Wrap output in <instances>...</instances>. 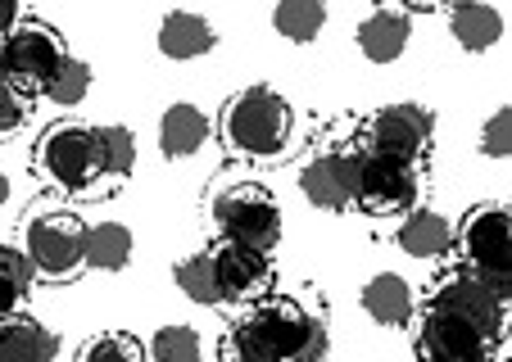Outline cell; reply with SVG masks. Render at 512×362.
<instances>
[{"instance_id": "603a6c76", "label": "cell", "mask_w": 512, "mask_h": 362, "mask_svg": "<svg viewBox=\"0 0 512 362\" xmlns=\"http://www.w3.org/2000/svg\"><path fill=\"white\" fill-rule=\"evenodd\" d=\"M96 159H100V177L118 181L136 168V136L123 123L96 127Z\"/></svg>"}, {"instance_id": "f546056e", "label": "cell", "mask_w": 512, "mask_h": 362, "mask_svg": "<svg viewBox=\"0 0 512 362\" xmlns=\"http://www.w3.org/2000/svg\"><path fill=\"white\" fill-rule=\"evenodd\" d=\"M28 123V96H19L10 82H0V136L23 132Z\"/></svg>"}, {"instance_id": "4fadbf2b", "label": "cell", "mask_w": 512, "mask_h": 362, "mask_svg": "<svg viewBox=\"0 0 512 362\" xmlns=\"http://www.w3.org/2000/svg\"><path fill=\"white\" fill-rule=\"evenodd\" d=\"M300 191L313 209L345 213L349 209V150L313 154V159L300 168Z\"/></svg>"}, {"instance_id": "ffe728a7", "label": "cell", "mask_w": 512, "mask_h": 362, "mask_svg": "<svg viewBox=\"0 0 512 362\" xmlns=\"http://www.w3.org/2000/svg\"><path fill=\"white\" fill-rule=\"evenodd\" d=\"M449 32H454V41L463 50L485 55V50H494L503 37V14L494 10V5H454V10H449Z\"/></svg>"}, {"instance_id": "cb8c5ba5", "label": "cell", "mask_w": 512, "mask_h": 362, "mask_svg": "<svg viewBox=\"0 0 512 362\" xmlns=\"http://www.w3.org/2000/svg\"><path fill=\"white\" fill-rule=\"evenodd\" d=\"M32 286H37V277H32L23 249L0 245V317L19 313V304L32 295Z\"/></svg>"}, {"instance_id": "277c9868", "label": "cell", "mask_w": 512, "mask_h": 362, "mask_svg": "<svg viewBox=\"0 0 512 362\" xmlns=\"http://www.w3.org/2000/svg\"><path fill=\"white\" fill-rule=\"evenodd\" d=\"M87 222L68 209H41L23 222V258L32 277L41 281H73L87 272Z\"/></svg>"}, {"instance_id": "9a60e30c", "label": "cell", "mask_w": 512, "mask_h": 362, "mask_svg": "<svg viewBox=\"0 0 512 362\" xmlns=\"http://www.w3.org/2000/svg\"><path fill=\"white\" fill-rule=\"evenodd\" d=\"M363 299V313L372 317L377 326H408L417 317V299H413V286H408L399 272H377L368 286L358 290Z\"/></svg>"}, {"instance_id": "7402d4cb", "label": "cell", "mask_w": 512, "mask_h": 362, "mask_svg": "<svg viewBox=\"0 0 512 362\" xmlns=\"http://www.w3.org/2000/svg\"><path fill=\"white\" fill-rule=\"evenodd\" d=\"M272 28L286 41H295V46H309L327 28V5H318V0H281L272 10Z\"/></svg>"}, {"instance_id": "30bf717a", "label": "cell", "mask_w": 512, "mask_h": 362, "mask_svg": "<svg viewBox=\"0 0 512 362\" xmlns=\"http://www.w3.org/2000/svg\"><path fill=\"white\" fill-rule=\"evenodd\" d=\"M431 136L435 123L422 105H381L368 123L358 127V154L372 159H395V163H413L422 168V159L431 154Z\"/></svg>"}, {"instance_id": "3957f363", "label": "cell", "mask_w": 512, "mask_h": 362, "mask_svg": "<svg viewBox=\"0 0 512 362\" xmlns=\"http://www.w3.org/2000/svg\"><path fill=\"white\" fill-rule=\"evenodd\" d=\"M454 249L472 277H481L494 295L512 290V218L508 204H476L454 227Z\"/></svg>"}, {"instance_id": "ac0fdd59", "label": "cell", "mask_w": 512, "mask_h": 362, "mask_svg": "<svg viewBox=\"0 0 512 362\" xmlns=\"http://www.w3.org/2000/svg\"><path fill=\"white\" fill-rule=\"evenodd\" d=\"M209 114H204L200 105H168L164 118H159V150H164V159H191V154H200L204 145H209Z\"/></svg>"}, {"instance_id": "7c38bea8", "label": "cell", "mask_w": 512, "mask_h": 362, "mask_svg": "<svg viewBox=\"0 0 512 362\" xmlns=\"http://www.w3.org/2000/svg\"><path fill=\"white\" fill-rule=\"evenodd\" d=\"M426 304L449 308V313L467 317V322L485 326V331H494V335H503V326H508V299L494 295V290L485 286L481 277H472L467 267L440 272V277L431 281V290H426Z\"/></svg>"}, {"instance_id": "7a4b0ae2", "label": "cell", "mask_w": 512, "mask_h": 362, "mask_svg": "<svg viewBox=\"0 0 512 362\" xmlns=\"http://www.w3.org/2000/svg\"><path fill=\"white\" fill-rule=\"evenodd\" d=\"M223 145L241 159H277L295 136V109L272 86H245L223 109Z\"/></svg>"}, {"instance_id": "6da1fadb", "label": "cell", "mask_w": 512, "mask_h": 362, "mask_svg": "<svg viewBox=\"0 0 512 362\" xmlns=\"http://www.w3.org/2000/svg\"><path fill=\"white\" fill-rule=\"evenodd\" d=\"M327 353V322L290 295H263L218 340V362H327Z\"/></svg>"}, {"instance_id": "52a82bcc", "label": "cell", "mask_w": 512, "mask_h": 362, "mask_svg": "<svg viewBox=\"0 0 512 362\" xmlns=\"http://www.w3.org/2000/svg\"><path fill=\"white\" fill-rule=\"evenodd\" d=\"M417 195H422V168L349 150V209H363L372 218H395V213L408 218Z\"/></svg>"}, {"instance_id": "5b68a950", "label": "cell", "mask_w": 512, "mask_h": 362, "mask_svg": "<svg viewBox=\"0 0 512 362\" xmlns=\"http://www.w3.org/2000/svg\"><path fill=\"white\" fill-rule=\"evenodd\" d=\"M209 222L218 231V240L232 245H250L259 254H272L281 240V204L272 200L268 186L254 181H236L209 200Z\"/></svg>"}, {"instance_id": "8fae6325", "label": "cell", "mask_w": 512, "mask_h": 362, "mask_svg": "<svg viewBox=\"0 0 512 362\" xmlns=\"http://www.w3.org/2000/svg\"><path fill=\"white\" fill-rule=\"evenodd\" d=\"M213 286H218V304H259L272 295V258L250 245H232V240H213L209 249Z\"/></svg>"}, {"instance_id": "1f68e13d", "label": "cell", "mask_w": 512, "mask_h": 362, "mask_svg": "<svg viewBox=\"0 0 512 362\" xmlns=\"http://www.w3.org/2000/svg\"><path fill=\"white\" fill-rule=\"evenodd\" d=\"M10 200V177H5V168H0V204Z\"/></svg>"}, {"instance_id": "9c48e42d", "label": "cell", "mask_w": 512, "mask_h": 362, "mask_svg": "<svg viewBox=\"0 0 512 362\" xmlns=\"http://www.w3.org/2000/svg\"><path fill=\"white\" fill-rule=\"evenodd\" d=\"M37 168L46 181H55L59 191L87 195L100 181V159H96V127L87 123H55L41 132L37 141Z\"/></svg>"}, {"instance_id": "4dcf8cb0", "label": "cell", "mask_w": 512, "mask_h": 362, "mask_svg": "<svg viewBox=\"0 0 512 362\" xmlns=\"http://www.w3.org/2000/svg\"><path fill=\"white\" fill-rule=\"evenodd\" d=\"M19 19H23L19 5H10V0H0V41H5V32H10Z\"/></svg>"}, {"instance_id": "83f0119b", "label": "cell", "mask_w": 512, "mask_h": 362, "mask_svg": "<svg viewBox=\"0 0 512 362\" xmlns=\"http://www.w3.org/2000/svg\"><path fill=\"white\" fill-rule=\"evenodd\" d=\"M173 281L191 304L200 308H213L218 304V286H213V267H209V254H191L186 263L173 267Z\"/></svg>"}, {"instance_id": "d4e9b609", "label": "cell", "mask_w": 512, "mask_h": 362, "mask_svg": "<svg viewBox=\"0 0 512 362\" xmlns=\"http://www.w3.org/2000/svg\"><path fill=\"white\" fill-rule=\"evenodd\" d=\"M87 91H91V64H87V59L68 55L64 64H59V73L50 77L46 100H50V105H59V109H78L82 100H87Z\"/></svg>"}, {"instance_id": "4316f807", "label": "cell", "mask_w": 512, "mask_h": 362, "mask_svg": "<svg viewBox=\"0 0 512 362\" xmlns=\"http://www.w3.org/2000/svg\"><path fill=\"white\" fill-rule=\"evenodd\" d=\"M78 362H150V353L123 331H100L78 349Z\"/></svg>"}, {"instance_id": "44dd1931", "label": "cell", "mask_w": 512, "mask_h": 362, "mask_svg": "<svg viewBox=\"0 0 512 362\" xmlns=\"http://www.w3.org/2000/svg\"><path fill=\"white\" fill-rule=\"evenodd\" d=\"M87 267L91 272H123L132 258V231L123 222H96L87 227Z\"/></svg>"}, {"instance_id": "8992f818", "label": "cell", "mask_w": 512, "mask_h": 362, "mask_svg": "<svg viewBox=\"0 0 512 362\" xmlns=\"http://www.w3.org/2000/svg\"><path fill=\"white\" fill-rule=\"evenodd\" d=\"M68 59V46L50 23L19 19L0 41V82H10L19 96H46L50 77Z\"/></svg>"}, {"instance_id": "484cf974", "label": "cell", "mask_w": 512, "mask_h": 362, "mask_svg": "<svg viewBox=\"0 0 512 362\" xmlns=\"http://www.w3.org/2000/svg\"><path fill=\"white\" fill-rule=\"evenodd\" d=\"M150 362H204V344L195 326H159L150 340Z\"/></svg>"}, {"instance_id": "d6986e66", "label": "cell", "mask_w": 512, "mask_h": 362, "mask_svg": "<svg viewBox=\"0 0 512 362\" xmlns=\"http://www.w3.org/2000/svg\"><path fill=\"white\" fill-rule=\"evenodd\" d=\"M399 249H404L408 258H422V263H431V258H445L449 249H454V227H449L445 213L413 209L404 218V227H399Z\"/></svg>"}, {"instance_id": "5bb4252c", "label": "cell", "mask_w": 512, "mask_h": 362, "mask_svg": "<svg viewBox=\"0 0 512 362\" xmlns=\"http://www.w3.org/2000/svg\"><path fill=\"white\" fill-rule=\"evenodd\" d=\"M408 37H413V14L395 10V5L372 10L368 19L358 23V32H354L363 59H372V64H395V59L408 50Z\"/></svg>"}, {"instance_id": "e0dca14e", "label": "cell", "mask_w": 512, "mask_h": 362, "mask_svg": "<svg viewBox=\"0 0 512 362\" xmlns=\"http://www.w3.org/2000/svg\"><path fill=\"white\" fill-rule=\"evenodd\" d=\"M218 46V32H213L209 19L191 10H173L164 23H159V55L173 59V64H191V59L209 55Z\"/></svg>"}, {"instance_id": "ba28073f", "label": "cell", "mask_w": 512, "mask_h": 362, "mask_svg": "<svg viewBox=\"0 0 512 362\" xmlns=\"http://www.w3.org/2000/svg\"><path fill=\"white\" fill-rule=\"evenodd\" d=\"M417 358L422 362H499L503 335L449 313V308H417Z\"/></svg>"}, {"instance_id": "2e32d148", "label": "cell", "mask_w": 512, "mask_h": 362, "mask_svg": "<svg viewBox=\"0 0 512 362\" xmlns=\"http://www.w3.org/2000/svg\"><path fill=\"white\" fill-rule=\"evenodd\" d=\"M59 335L37 317H0V362H55Z\"/></svg>"}, {"instance_id": "f1b7e54d", "label": "cell", "mask_w": 512, "mask_h": 362, "mask_svg": "<svg viewBox=\"0 0 512 362\" xmlns=\"http://www.w3.org/2000/svg\"><path fill=\"white\" fill-rule=\"evenodd\" d=\"M481 154L485 159H508L512 154V109L499 105L481 127Z\"/></svg>"}]
</instances>
